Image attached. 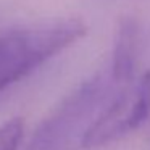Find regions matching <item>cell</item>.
I'll return each instance as SVG.
<instances>
[{
    "label": "cell",
    "instance_id": "6da1fadb",
    "mask_svg": "<svg viewBox=\"0 0 150 150\" xmlns=\"http://www.w3.org/2000/svg\"><path fill=\"white\" fill-rule=\"evenodd\" d=\"M87 34L81 18H55L0 36V92L36 71Z\"/></svg>",
    "mask_w": 150,
    "mask_h": 150
},
{
    "label": "cell",
    "instance_id": "3957f363",
    "mask_svg": "<svg viewBox=\"0 0 150 150\" xmlns=\"http://www.w3.org/2000/svg\"><path fill=\"white\" fill-rule=\"evenodd\" d=\"M150 115V71L118 89L108 103L91 121L79 145L97 149L126 137L139 129Z\"/></svg>",
    "mask_w": 150,
    "mask_h": 150
},
{
    "label": "cell",
    "instance_id": "277c9868",
    "mask_svg": "<svg viewBox=\"0 0 150 150\" xmlns=\"http://www.w3.org/2000/svg\"><path fill=\"white\" fill-rule=\"evenodd\" d=\"M142 45L144 34L140 21L132 15L121 16L115 28L110 65V79L115 86L123 87L136 79Z\"/></svg>",
    "mask_w": 150,
    "mask_h": 150
},
{
    "label": "cell",
    "instance_id": "7a4b0ae2",
    "mask_svg": "<svg viewBox=\"0 0 150 150\" xmlns=\"http://www.w3.org/2000/svg\"><path fill=\"white\" fill-rule=\"evenodd\" d=\"M113 81L110 76L97 73L91 76L73 92H69L52 113L40 121L24 150H69L110 98Z\"/></svg>",
    "mask_w": 150,
    "mask_h": 150
},
{
    "label": "cell",
    "instance_id": "5b68a950",
    "mask_svg": "<svg viewBox=\"0 0 150 150\" xmlns=\"http://www.w3.org/2000/svg\"><path fill=\"white\" fill-rule=\"evenodd\" d=\"M24 136V120L13 116L0 124V150H18Z\"/></svg>",
    "mask_w": 150,
    "mask_h": 150
}]
</instances>
